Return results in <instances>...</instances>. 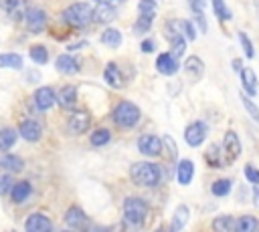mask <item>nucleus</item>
<instances>
[{
  "label": "nucleus",
  "instance_id": "f3484780",
  "mask_svg": "<svg viewBox=\"0 0 259 232\" xmlns=\"http://www.w3.org/2000/svg\"><path fill=\"white\" fill-rule=\"evenodd\" d=\"M239 75H241V85H243V91H245L249 97H255V95H257V77H255L253 69L243 67V69L239 71Z\"/></svg>",
  "mask_w": 259,
  "mask_h": 232
},
{
  "label": "nucleus",
  "instance_id": "7ed1b4c3",
  "mask_svg": "<svg viewBox=\"0 0 259 232\" xmlns=\"http://www.w3.org/2000/svg\"><path fill=\"white\" fill-rule=\"evenodd\" d=\"M148 216V204L142 198L130 196L123 200V220L132 226H142Z\"/></svg>",
  "mask_w": 259,
  "mask_h": 232
},
{
  "label": "nucleus",
  "instance_id": "aec40b11",
  "mask_svg": "<svg viewBox=\"0 0 259 232\" xmlns=\"http://www.w3.org/2000/svg\"><path fill=\"white\" fill-rule=\"evenodd\" d=\"M184 71H186V75L192 79V81H198L202 75H204V63H202V59L200 56H188L186 61H184Z\"/></svg>",
  "mask_w": 259,
  "mask_h": 232
},
{
  "label": "nucleus",
  "instance_id": "20e7f679",
  "mask_svg": "<svg viewBox=\"0 0 259 232\" xmlns=\"http://www.w3.org/2000/svg\"><path fill=\"white\" fill-rule=\"evenodd\" d=\"M63 20L71 26H87L93 22V8L87 2H75L63 12Z\"/></svg>",
  "mask_w": 259,
  "mask_h": 232
},
{
  "label": "nucleus",
  "instance_id": "6e6552de",
  "mask_svg": "<svg viewBox=\"0 0 259 232\" xmlns=\"http://www.w3.org/2000/svg\"><path fill=\"white\" fill-rule=\"evenodd\" d=\"M206 133H208L206 125H204L202 121H194V123H190V125L184 129V141H186L190 147H198V145L206 139Z\"/></svg>",
  "mask_w": 259,
  "mask_h": 232
},
{
  "label": "nucleus",
  "instance_id": "a878e982",
  "mask_svg": "<svg viewBox=\"0 0 259 232\" xmlns=\"http://www.w3.org/2000/svg\"><path fill=\"white\" fill-rule=\"evenodd\" d=\"M30 192H32V188H30L28 182H16V184H12V188H10V196H12V200H14L16 204L24 202V200L30 196Z\"/></svg>",
  "mask_w": 259,
  "mask_h": 232
},
{
  "label": "nucleus",
  "instance_id": "f704fd0d",
  "mask_svg": "<svg viewBox=\"0 0 259 232\" xmlns=\"http://www.w3.org/2000/svg\"><path fill=\"white\" fill-rule=\"evenodd\" d=\"M212 2V12L217 14V18L219 20H231V10H229V6L225 4V0H210Z\"/></svg>",
  "mask_w": 259,
  "mask_h": 232
},
{
  "label": "nucleus",
  "instance_id": "4c0bfd02",
  "mask_svg": "<svg viewBox=\"0 0 259 232\" xmlns=\"http://www.w3.org/2000/svg\"><path fill=\"white\" fill-rule=\"evenodd\" d=\"M176 26L186 36V40H196V28H194V24L190 20H176Z\"/></svg>",
  "mask_w": 259,
  "mask_h": 232
},
{
  "label": "nucleus",
  "instance_id": "0eeeda50",
  "mask_svg": "<svg viewBox=\"0 0 259 232\" xmlns=\"http://www.w3.org/2000/svg\"><path fill=\"white\" fill-rule=\"evenodd\" d=\"M164 149V141L158 137V135H152V133H146L138 139V151L148 155V157H156L160 155V151Z\"/></svg>",
  "mask_w": 259,
  "mask_h": 232
},
{
  "label": "nucleus",
  "instance_id": "dca6fc26",
  "mask_svg": "<svg viewBox=\"0 0 259 232\" xmlns=\"http://www.w3.org/2000/svg\"><path fill=\"white\" fill-rule=\"evenodd\" d=\"M117 10H115V4H99L93 8V22L97 24H107L115 18Z\"/></svg>",
  "mask_w": 259,
  "mask_h": 232
},
{
  "label": "nucleus",
  "instance_id": "473e14b6",
  "mask_svg": "<svg viewBox=\"0 0 259 232\" xmlns=\"http://www.w3.org/2000/svg\"><path fill=\"white\" fill-rule=\"evenodd\" d=\"M28 54H30V59H32L36 65H45V63L49 61V50H47L42 44H32L30 50H28Z\"/></svg>",
  "mask_w": 259,
  "mask_h": 232
},
{
  "label": "nucleus",
  "instance_id": "9b49d317",
  "mask_svg": "<svg viewBox=\"0 0 259 232\" xmlns=\"http://www.w3.org/2000/svg\"><path fill=\"white\" fill-rule=\"evenodd\" d=\"M18 133L26 139V141H38L40 135H42V127L36 119H22L20 125H18Z\"/></svg>",
  "mask_w": 259,
  "mask_h": 232
},
{
  "label": "nucleus",
  "instance_id": "a18cd8bd",
  "mask_svg": "<svg viewBox=\"0 0 259 232\" xmlns=\"http://www.w3.org/2000/svg\"><path fill=\"white\" fill-rule=\"evenodd\" d=\"M188 4H190V8H198V10H204V6H206L204 0H188Z\"/></svg>",
  "mask_w": 259,
  "mask_h": 232
},
{
  "label": "nucleus",
  "instance_id": "58836bf2",
  "mask_svg": "<svg viewBox=\"0 0 259 232\" xmlns=\"http://www.w3.org/2000/svg\"><path fill=\"white\" fill-rule=\"evenodd\" d=\"M239 40H241V46L245 50V56L247 59H253L255 56V48H253V42L249 40V36L245 32H239Z\"/></svg>",
  "mask_w": 259,
  "mask_h": 232
},
{
  "label": "nucleus",
  "instance_id": "2eb2a0df",
  "mask_svg": "<svg viewBox=\"0 0 259 232\" xmlns=\"http://www.w3.org/2000/svg\"><path fill=\"white\" fill-rule=\"evenodd\" d=\"M194 178V163L192 159H180L176 165V180L180 186H188Z\"/></svg>",
  "mask_w": 259,
  "mask_h": 232
},
{
  "label": "nucleus",
  "instance_id": "39448f33",
  "mask_svg": "<svg viewBox=\"0 0 259 232\" xmlns=\"http://www.w3.org/2000/svg\"><path fill=\"white\" fill-rule=\"evenodd\" d=\"M164 34H166V40L170 42V52L172 56L180 59L186 50V36L180 32V28L176 26V20H170L166 26H164Z\"/></svg>",
  "mask_w": 259,
  "mask_h": 232
},
{
  "label": "nucleus",
  "instance_id": "412c9836",
  "mask_svg": "<svg viewBox=\"0 0 259 232\" xmlns=\"http://www.w3.org/2000/svg\"><path fill=\"white\" fill-rule=\"evenodd\" d=\"M0 167L6 169V171H10V173H16V171H20L24 167V159L18 157V155H12V153H6L4 151L0 155Z\"/></svg>",
  "mask_w": 259,
  "mask_h": 232
},
{
  "label": "nucleus",
  "instance_id": "1a4fd4ad",
  "mask_svg": "<svg viewBox=\"0 0 259 232\" xmlns=\"http://www.w3.org/2000/svg\"><path fill=\"white\" fill-rule=\"evenodd\" d=\"M223 151H225L227 163L235 161L241 155V141H239V135L235 131H227L225 133V137H223Z\"/></svg>",
  "mask_w": 259,
  "mask_h": 232
},
{
  "label": "nucleus",
  "instance_id": "f03ea898",
  "mask_svg": "<svg viewBox=\"0 0 259 232\" xmlns=\"http://www.w3.org/2000/svg\"><path fill=\"white\" fill-rule=\"evenodd\" d=\"M142 113L138 109V105H134L132 101H119L113 109V121L117 127L121 129H132L140 123Z\"/></svg>",
  "mask_w": 259,
  "mask_h": 232
},
{
  "label": "nucleus",
  "instance_id": "4be33fe9",
  "mask_svg": "<svg viewBox=\"0 0 259 232\" xmlns=\"http://www.w3.org/2000/svg\"><path fill=\"white\" fill-rule=\"evenodd\" d=\"M55 67H57V71H61V73H65V75H75V73H79V63H77V59L71 56V54H61V56L57 59Z\"/></svg>",
  "mask_w": 259,
  "mask_h": 232
},
{
  "label": "nucleus",
  "instance_id": "a19ab883",
  "mask_svg": "<svg viewBox=\"0 0 259 232\" xmlns=\"http://www.w3.org/2000/svg\"><path fill=\"white\" fill-rule=\"evenodd\" d=\"M245 178L249 180V184H255V186H257V184H259V169L253 167L251 163H247V165H245Z\"/></svg>",
  "mask_w": 259,
  "mask_h": 232
},
{
  "label": "nucleus",
  "instance_id": "09e8293b",
  "mask_svg": "<svg viewBox=\"0 0 259 232\" xmlns=\"http://www.w3.org/2000/svg\"><path fill=\"white\" fill-rule=\"evenodd\" d=\"M253 198H255V204L259 206V188H255V190H253Z\"/></svg>",
  "mask_w": 259,
  "mask_h": 232
},
{
  "label": "nucleus",
  "instance_id": "c03bdc74",
  "mask_svg": "<svg viewBox=\"0 0 259 232\" xmlns=\"http://www.w3.org/2000/svg\"><path fill=\"white\" fill-rule=\"evenodd\" d=\"M18 0H0V8L2 10H6V12H10L12 8H14V4H16Z\"/></svg>",
  "mask_w": 259,
  "mask_h": 232
},
{
  "label": "nucleus",
  "instance_id": "9d476101",
  "mask_svg": "<svg viewBox=\"0 0 259 232\" xmlns=\"http://www.w3.org/2000/svg\"><path fill=\"white\" fill-rule=\"evenodd\" d=\"M57 103V93L51 87H38L34 91V105L38 111H49Z\"/></svg>",
  "mask_w": 259,
  "mask_h": 232
},
{
  "label": "nucleus",
  "instance_id": "f8f14e48",
  "mask_svg": "<svg viewBox=\"0 0 259 232\" xmlns=\"http://www.w3.org/2000/svg\"><path fill=\"white\" fill-rule=\"evenodd\" d=\"M91 125V115L87 111H75L69 119V131L75 133V135H81L89 129Z\"/></svg>",
  "mask_w": 259,
  "mask_h": 232
},
{
  "label": "nucleus",
  "instance_id": "f257e3e1",
  "mask_svg": "<svg viewBox=\"0 0 259 232\" xmlns=\"http://www.w3.org/2000/svg\"><path fill=\"white\" fill-rule=\"evenodd\" d=\"M130 178L134 180L136 186L154 188V186L160 184L162 169H160L158 163H152V161H136V163L130 167Z\"/></svg>",
  "mask_w": 259,
  "mask_h": 232
},
{
  "label": "nucleus",
  "instance_id": "5701e85b",
  "mask_svg": "<svg viewBox=\"0 0 259 232\" xmlns=\"http://www.w3.org/2000/svg\"><path fill=\"white\" fill-rule=\"evenodd\" d=\"M103 79H105V83H107L109 87H113V89H121V85H123L119 67H117L115 63H107V67H105V71H103Z\"/></svg>",
  "mask_w": 259,
  "mask_h": 232
},
{
  "label": "nucleus",
  "instance_id": "72a5a7b5",
  "mask_svg": "<svg viewBox=\"0 0 259 232\" xmlns=\"http://www.w3.org/2000/svg\"><path fill=\"white\" fill-rule=\"evenodd\" d=\"M231 188H233V182L227 180V178H221V180H217V182L210 186V192H212L214 196L223 198V196H227V194L231 192Z\"/></svg>",
  "mask_w": 259,
  "mask_h": 232
},
{
  "label": "nucleus",
  "instance_id": "423d86ee",
  "mask_svg": "<svg viewBox=\"0 0 259 232\" xmlns=\"http://www.w3.org/2000/svg\"><path fill=\"white\" fill-rule=\"evenodd\" d=\"M24 22H26V28L30 32H42L47 28V14L42 8L38 6H30L26 8V14H24Z\"/></svg>",
  "mask_w": 259,
  "mask_h": 232
},
{
  "label": "nucleus",
  "instance_id": "393cba45",
  "mask_svg": "<svg viewBox=\"0 0 259 232\" xmlns=\"http://www.w3.org/2000/svg\"><path fill=\"white\" fill-rule=\"evenodd\" d=\"M204 159H206V163H208L210 167H221V165L227 161V157H225V151H221V147H219L217 143H212V145L206 149V153H204Z\"/></svg>",
  "mask_w": 259,
  "mask_h": 232
},
{
  "label": "nucleus",
  "instance_id": "49530a36",
  "mask_svg": "<svg viewBox=\"0 0 259 232\" xmlns=\"http://www.w3.org/2000/svg\"><path fill=\"white\" fill-rule=\"evenodd\" d=\"M93 2H97V4H117L121 0H93Z\"/></svg>",
  "mask_w": 259,
  "mask_h": 232
},
{
  "label": "nucleus",
  "instance_id": "cd10ccee",
  "mask_svg": "<svg viewBox=\"0 0 259 232\" xmlns=\"http://www.w3.org/2000/svg\"><path fill=\"white\" fill-rule=\"evenodd\" d=\"M237 232H259V220L255 216H239L237 218Z\"/></svg>",
  "mask_w": 259,
  "mask_h": 232
},
{
  "label": "nucleus",
  "instance_id": "c756f323",
  "mask_svg": "<svg viewBox=\"0 0 259 232\" xmlns=\"http://www.w3.org/2000/svg\"><path fill=\"white\" fill-rule=\"evenodd\" d=\"M16 137H18L16 129H12V127L0 129V151H8L16 143Z\"/></svg>",
  "mask_w": 259,
  "mask_h": 232
},
{
  "label": "nucleus",
  "instance_id": "37998d69",
  "mask_svg": "<svg viewBox=\"0 0 259 232\" xmlns=\"http://www.w3.org/2000/svg\"><path fill=\"white\" fill-rule=\"evenodd\" d=\"M140 48H142V52H154L156 50V42L152 38H146V40H142Z\"/></svg>",
  "mask_w": 259,
  "mask_h": 232
},
{
  "label": "nucleus",
  "instance_id": "ddd939ff",
  "mask_svg": "<svg viewBox=\"0 0 259 232\" xmlns=\"http://www.w3.org/2000/svg\"><path fill=\"white\" fill-rule=\"evenodd\" d=\"M178 59L176 56H172V52H162V54H158V59H156V69H158V73H162V75H166V77H172L176 71H178Z\"/></svg>",
  "mask_w": 259,
  "mask_h": 232
},
{
  "label": "nucleus",
  "instance_id": "2f4dec72",
  "mask_svg": "<svg viewBox=\"0 0 259 232\" xmlns=\"http://www.w3.org/2000/svg\"><path fill=\"white\" fill-rule=\"evenodd\" d=\"M0 67L22 69V56L16 54V52H2V54H0Z\"/></svg>",
  "mask_w": 259,
  "mask_h": 232
},
{
  "label": "nucleus",
  "instance_id": "79ce46f5",
  "mask_svg": "<svg viewBox=\"0 0 259 232\" xmlns=\"http://www.w3.org/2000/svg\"><path fill=\"white\" fill-rule=\"evenodd\" d=\"M12 178H10V171L8 173H0V196L8 194V190L12 188Z\"/></svg>",
  "mask_w": 259,
  "mask_h": 232
},
{
  "label": "nucleus",
  "instance_id": "b1692460",
  "mask_svg": "<svg viewBox=\"0 0 259 232\" xmlns=\"http://www.w3.org/2000/svg\"><path fill=\"white\" fill-rule=\"evenodd\" d=\"M188 216H190L188 206L180 204V206L174 210V216H172V222H170V230H174V232L182 230V228L186 226V222H188Z\"/></svg>",
  "mask_w": 259,
  "mask_h": 232
},
{
  "label": "nucleus",
  "instance_id": "6ab92c4d",
  "mask_svg": "<svg viewBox=\"0 0 259 232\" xmlns=\"http://www.w3.org/2000/svg\"><path fill=\"white\" fill-rule=\"evenodd\" d=\"M65 224L69 228H85L87 226V216H85V212L81 208L71 206L67 210V214H65Z\"/></svg>",
  "mask_w": 259,
  "mask_h": 232
},
{
  "label": "nucleus",
  "instance_id": "ea45409f",
  "mask_svg": "<svg viewBox=\"0 0 259 232\" xmlns=\"http://www.w3.org/2000/svg\"><path fill=\"white\" fill-rule=\"evenodd\" d=\"M138 12L140 14H156V2L154 0H140L138 4Z\"/></svg>",
  "mask_w": 259,
  "mask_h": 232
},
{
  "label": "nucleus",
  "instance_id": "de8ad7c7",
  "mask_svg": "<svg viewBox=\"0 0 259 232\" xmlns=\"http://www.w3.org/2000/svg\"><path fill=\"white\" fill-rule=\"evenodd\" d=\"M233 69H235V71L239 73V71L243 69V67H241V61H233Z\"/></svg>",
  "mask_w": 259,
  "mask_h": 232
},
{
  "label": "nucleus",
  "instance_id": "e433bc0d",
  "mask_svg": "<svg viewBox=\"0 0 259 232\" xmlns=\"http://www.w3.org/2000/svg\"><path fill=\"white\" fill-rule=\"evenodd\" d=\"M239 97H241V103H243V107H245V109H247V113L251 115V119L259 123V107H257V105H255V103L249 99V95H243V91L239 93Z\"/></svg>",
  "mask_w": 259,
  "mask_h": 232
},
{
  "label": "nucleus",
  "instance_id": "7c9ffc66",
  "mask_svg": "<svg viewBox=\"0 0 259 232\" xmlns=\"http://www.w3.org/2000/svg\"><path fill=\"white\" fill-rule=\"evenodd\" d=\"M109 139H111V131H109V129H105V127L95 129V131L91 133V137H89L91 145H95V147H101V145L109 143Z\"/></svg>",
  "mask_w": 259,
  "mask_h": 232
},
{
  "label": "nucleus",
  "instance_id": "c85d7f7f",
  "mask_svg": "<svg viewBox=\"0 0 259 232\" xmlns=\"http://www.w3.org/2000/svg\"><path fill=\"white\" fill-rule=\"evenodd\" d=\"M101 42L109 48H117L121 44V32L117 28H105L101 32Z\"/></svg>",
  "mask_w": 259,
  "mask_h": 232
},
{
  "label": "nucleus",
  "instance_id": "4468645a",
  "mask_svg": "<svg viewBox=\"0 0 259 232\" xmlns=\"http://www.w3.org/2000/svg\"><path fill=\"white\" fill-rule=\"evenodd\" d=\"M24 228L28 232H49V230H53V222L45 214H30L26 218Z\"/></svg>",
  "mask_w": 259,
  "mask_h": 232
},
{
  "label": "nucleus",
  "instance_id": "c9c22d12",
  "mask_svg": "<svg viewBox=\"0 0 259 232\" xmlns=\"http://www.w3.org/2000/svg\"><path fill=\"white\" fill-rule=\"evenodd\" d=\"M152 20H154L152 14H140V18H138L136 24H134V30H136L138 34H146V32L152 28Z\"/></svg>",
  "mask_w": 259,
  "mask_h": 232
},
{
  "label": "nucleus",
  "instance_id": "bb28decb",
  "mask_svg": "<svg viewBox=\"0 0 259 232\" xmlns=\"http://www.w3.org/2000/svg\"><path fill=\"white\" fill-rule=\"evenodd\" d=\"M212 228L217 232H233V230H237V220L229 214H223V216H217L212 220Z\"/></svg>",
  "mask_w": 259,
  "mask_h": 232
},
{
  "label": "nucleus",
  "instance_id": "a211bd4d",
  "mask_svg": "<svg viewBox=\"0 0 259 232\" xmlns=\"http://www.w3.org/2000/svg\"><path fill=\"white\" fill-rule=\"evenodd\" d=\"M57 103L63 107V109H75V103H77V89L73 85H65L59 93H57Z\"/></svg>",
  "mask_w": 259,
  "mask_h": 232
}]
</instances>
